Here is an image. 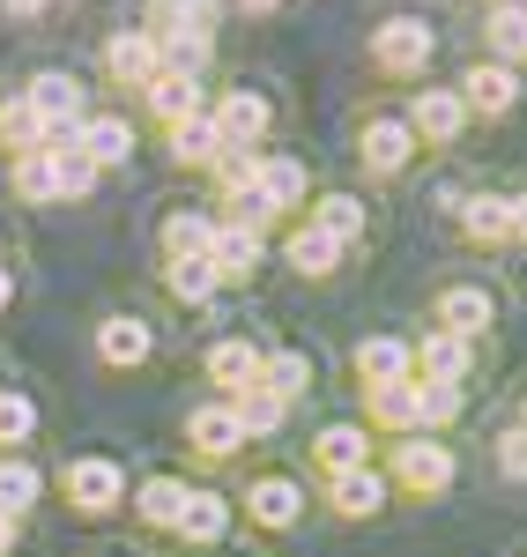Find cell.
<instances>
[{
  "label": "cell",
  "mask_w": 527,
  "mask_h": 557,
  "mask_svg": "<svg viewBox=\"0 0 527 557\" xmlns=\"http://www.w3.org/2000/svg\"><path fill=\"white\" fill-rule=\"evenodd\" d=\"M67 141L83 149L97 172H120V164H134V149H141V134H134L127 112H89V120L67 134Z\"/></svg>",
  "instance_id": "30bf717a"
},
{
  "label": "cell",
  "mask_w": 527,
  "mask_h": 557,
  "mask_svg": "<svg viewBox=\"0 0 527 557\" xmlns=\"http://www.w3.org/2000/svg\"><path fill=\"white\" fill-rule=\"evenodd\" d=\"M97 60H104V83H120V89H149V83H156V38H149V23L112 30Z\"/></svg>",
  "instance_id": "4fadbf2b"
},
{
  "label": "cell",
  "mask_w": 527,
  "mask_h": 557,
  "mask_svg": "<svg viewBox=\"0 0 527 557\" xmlns=\"http://www.w3.org/2000/svg\"><path fill=\"white\" fill-rule=\"evenodd\" d=\"M60 483H67V506H75V513H112V506L127 498V469L104 461V454H75Z\"/></svg>",
  "instance_id": "ba28073f"
},
{
  "label": "cell",
  "mask_w": 527,
  "mask_h": 557,
  "mask_svg": "<svg viewBox=\"0 0 527 557\" xmlns=\"http://www.w3.org/2000/svg\"><path fill=\"white\" fill-rule=\"evenodd\" d=\"M468 372H476V343H461V335H439V327L416 343V380L468 386Z\"/></svg>",
  "instance_id": "7402d4cb"
},
{
  "label": "cell",
  "mask_w": 527,
  "mask_h": 557,
  "mask_svg": "<svg viewBox=\"0 0 527 557\" xmlns=\"http://www.w3.org/2000/svg\"><path fill=\"white\" fill-rule=\"evenodd\" d=\"M45 498V475H38V461H23V454H0V513L8 520H23L30 506Z\"/></svg>",
  "instance_id": "836d02e7"
},
{
  "label": "cell",
  "mask_w": 527,
  "mask_h": 557,
  "mask_svg": "<svg viewBox=\"0 0 527 557\" xmlns=\"http://www.w3.org/2000/svg\"><path fill=\"white\" fill-rule=\"evenodd\" d=\"M216 246V215L209 209H172L164 215V253H209Z\"/></svg>",
  "instance_id": "8d00e7d4"
},
{
  "label": "cell",
  "mask_w": 527,
  "mask_h": 557,
  "mask_svg": "<svg viewBox=\"0 0 527 557\" xmlns=\"http://www.w3.org/2000/svg\"><path fill=\"white\" fill-rule=\"evenodd\" d=\"M97 357H104L112 372H134V364L156 357V327H149L141 312H104V320H97Z\"/></svg>",
  "instance_id": "9a60e30c"
},
{
  "label": "cell",
  "mask_w": 527,
  "mask_h": 557,
  "mask_svg": "<svg viewBox=\"0 0 527 557\" xmlns=\"http://www.w3.org/2000/svg\"><path fill=\"white\" fill-rule=\"evenodd\" d=\"M484 52L505 67H527V0H498L484 8Z\"/></svg>",
  "instance_id": "d4e9b609"
},
{
  "label": "cell",
  "mask_w": 527,
  "mask_h": 557,
  "mask_svg": "<svg viewBox=\"0 0 527 557\" xmlns=\"http://www.w3.org/2000/svg\"><path fill=\"white\" fill-rule=\"evenodd\" d=\"M209 120H216L223 149H261L267 134H275V97L253 89V83H230V89L209 97Z\"/></svg>",
  "instance_id": "3957f363"
},
{
  "label": "cell",
  "mask_w": 527,
  "mask_h": 557,
  "mask_svg": "<svg viewBox=\"0 0 527 557\" xmlns=\"http://www.w3.org/2000/svg\"><path fill=\"white\" fill-rule=\"evenodd\" d=\"M484 8H498V0H484Z\"/></svg>",
  "instance_id": "f907efd6"
},
{
  "label": "cell",
  "mask_w": 527,
  "mask_h": 557,
  "mask_svg": "<svg viewBox=\"0 0 527 557\" xmlns=\"http://www.w3.org/2000/svg\"><path fill=\"white\" fill-rule=\"evenodd\" d=\"M216 260L209 253H164V290H172L178 305H209L216 298Z\"/></svg>",
  "instance_id": "1f68e13d"
},
{
  "label": "cell",
  "mask_w": 527,
  "mask_h": 557,
  "mask_svg": "<svg viewBox=\"0 0 527 557\" xmlns=\"http://www.w3.org/2000/svg\"><path fill=\"white\" fill-rule=\"evenodd\" d=\"M305 223H319L327 238H342V246H364V231H372V209L342 194V186H327V194H312L305 201Z\"/></svg>",
  "instance_id": "44dd1931"
},
{
  "label": "cell",
  "mask_w": 527,
  "mask_h": 557,
  "mask_svg": "<svg viewBox=\"0 0 527 557\" xmlns=\"http://www.w3.org/2000/svg\"><path fill=\"white\" fill-rule=\"evenodd\" d=\"M364 431H394V438H409V431H416V380L364 386Z\"/></svg>",
  "instance_id": "f1b7e54d"
},
{
  "label": "cell",
  "mask_w": 527,
  "mask_h": 557,
  "mask_svg": "<svg viewBox=\"0 0 527 557\" xmlns=\"http://www.w3.org/2000/svg\"><path fill=\"white\" fill-rule=\"evenodd\" d=\"M149 8V30H223V0H141Z\"/></svg>",
  "instance_id": "d6a6232c"
},
{
  "label": "cell",
  "mask_w": 527,
  "mask_h": 557,
  "mask_svg": "<svg viewBox=\"0 0 527 557\" xmlns=\"http://www.w3.org/2000/svg\"><path fill=\"white\" fill-rule=\"evenodd\" d=\"M261 194L275 201V215H298L312 201V172H305V157H261Z\"/></svg>",
  "instance_id": "f546056e"
},
{
  "label": "cell",
  "mask_w": 527,
  "mask_h": 557,
  "mask_svg": "<svg viewBox=\"0 0 527 557\" xmlns=\"http://www.w3.org/2000/svg\"><path fill=\"white\" fill-rule=\"evenodd\" d=\"M45 141H52V134L38 127V112H30L23 97H8V104H0V149H8V157H30Z\"/></svg>",
  "instance_id": "74e56055"
},
{
  "label": "cell",
  "mask_w": 527,
  "mask_h": 557,
  "mask_svg": "<svg viewBox=\"0 0 527 557\" xmlns=\"http://www.w3.org/2000/svg\"><path fill=\"white\" fill-rule=\"evenodd\" d=\"M468 386H439V380H416V431H446L461 417Z\"/></svg>",
  "instance_id": "ab89813d"
},
{
  "label": "cell",
  "mask_w": 527,
  "mask_h": 557,
  "mask_svg": "<svg viewBox=\"0 0 527 557\" xmlns=\"http://www.w3.org/2000/svg\"><path fill=\"white\" fill-rule=\"evenodd\" d=\"M230 409H238V431H246V438H275V431H283V417H290V401H275L267 386H253V394H238Z\"/></svg>",
  "instance_id": "60d3db41"
},
{
  "label": "cell",
  "mask_w": 527,
  "mask_h": 557,
  "mask_svg": "<svg viewBox=\"0 0 527 557\" xmlns=\"http://www.w3.org/2000/svg\"><path fill=\"white\" fill-rule=\"evenodd\" d=\"M387 469H350V475H327V506L342 520H372L379 506H387Z\"/></svg>",
  "instance_id": "cb8c5ba5"
},
{
  "label": "cell",
  "mask_w": 527,
  "mask_h": 557,
  "mask_svg": "<svg viewBox=\"0 0 527 557\" xmlns=\"http://www.w3.org/2000/svg\"><path fill=\"white\" fill-rule=\"evenodd\" d=\"M30 431H38V401L15 394V386H0V454H23Z\"/></svg>",
  "instance_id": "f35d334b"
},
{
  "label": "cell",
  "mask_w": 527,
  "mask_h": 557,
  "mask_svg": "<svg viewBox=\"0 0 527 557\" xmlns=\"http://www.w3.org/2000/svg\"><path fill=\"white\" fill-rule=\"evenodd\" d=\"M186 491H193V483H178V475H141V491H134V513L149 520V528H178V506H186Z\"/></svg>",
  "instance_id": "e575fe53"
},
{
  "label": "cell",
  "mask_w": 527,
  "mask_h": 557,
  "mask_svg": "<svg viewBox=\"0 0 527 557\" xmlns=\"http://www.w3.org/2000/svg\"><path fill=\"white\" fill-rule=\"evenodd\" d=\"M356 380L364 386L416 380V343H409V335H364V343H356Z\"/></svg>",
  "instance_id": "ac0fdd59"
},
{
  "label": "cell",
  "mask_w": 527,
  "mask_h": 557,
  "mask_svg": "<svg viewBox=\"0 0 527 557\" xmlns=\"http://www.w3.org/2000/svg\"><path fill=\"white\" fill-rule=\"evenodd\" d=\"M8 305H15V268L0 260V312H8Z\"/></svg>",
  "instance_id": "bcb514c9"
},
{
  "label": "cell",
  "mask_w": 527,
  "mask_h": 557,
  "mask_svg": "<svg viewBox=\"0 0 527 557\" xmlns=\"http://www.w3.org/2000/svg\"><path fill=\"white\" fill-rule=\"evenodd\" d=\"M283 260H290V268H298L305 283H327V275H335V268L350 260V246H342V238H327L319 223H298V231L283 238Z\"/></svg>",
  "instance_id": "ffe728a7"
},
{
  "label": "cell",
  "mask_w": 527,
  "mask_h": 557,
  "mask_svg": "<svg viewBox=\"0 0 527 557\" xmlns=\"http://www.w3.org/2000/svg\"><path fill=\"white\" fill-rule=\"evenodd\" d=\"M431 320H439V335L484 343V335H490V320H498V298H490L484 283H446L439 305H431Z\"/></svg>",
  "instance_id": "8fae6325"
},
{
  "label": "cell",
  "mask_w": 527,
  "mask_h": 557,
  "mask_svg": "<svg viewBox=\"0 0 527 557\" xmlns=\"http://www.w3.org/2000/svg\"><path fill=\"white\" fill-rule=\"evenodd\" d=\"M401 120L416 127V141H424V149H453L461 134L476 127L453 83H416V89H409V112H401Z\"/></svg>",
  "instance_id": "8992f818"
},
{
  "label": "cell",
  "mask_w": 527,
  "mask_h": 557,
  "mask_svg": "<svg viewBox=\"0 0 527 557\" xmlns=\"http://www.w3.org/2000/svg\"><path fill=\"white\" fill-rule=\"evenodd\" d=\"M364 60H372V75H379V83H424V67L439 60V23L394 8V15H379V23H372Z\"/></svg>",
  "instance_id": "6da1fadb"
},
{
  "label": "cell",
  "mask_w": 527,
  "mask_h": 557,
  "mask_svg": "<svg viewBox=\"0 0 527 557\" xmlns=\"http://www.w3.org/2000/svg\"><path fill=\"white\" fill-rule=\"evenodd\" d=\"M453 475H461V461H453V446H446L439 431H409V438H394L387 483L416 491V498H439V491H453Z\"/></svg>",
  "instance_id": "7a4b0ae2"
},
{
  "label": "cell",
  "mask_w": 527,
  "mask_h": 557,
  "mask_svg": "<svg viewBox=\"0 0 527 557\" xmlns=\"http://www.w3.org/2000/svg\"><path fill=\"white\" fill-rule=\"evenodd\" d=\"M164 149H172V164H186V172H216L223 134H216V120L201 112V120H186V127H164Z\"/></svg>",
  "instance_id": "4dcf8cb0"
},
{
  "label": "cell",
  "mask_w": 527,
  "mask_h": 557,
  "mask_svg": "<svg viewBox=\"0 0 527 557\" xmlns=\"http://www.w3.org/2000/svg\"><path fill=\"white\" fill-rule=\"evenodd\" d=\"M209 75H156V83L141 89V104H149V120L156 127H186V120H201L209 112Z\"/></svg>",
  "instance_id": "5bb4252c"
},
{
  "label": "cell",
  "mask_w": 527,
  "mask_h": 557,
  "mask_svg": "<svg viewBox=\"0 0 527 557\" xmlns=\"http://www.w3.org/2000/svg\"><path fill=\"white\" fill-rule=\"evenodd\" d=\"M246 520L267 528V535L298 528V520H305V483H298V475H283V469L253 475V483H246Z\"/></svg>",
  "instance_id": "9c48e42d"
},
{
  "label": "cell",
  "mask_w": 527,
  "mask_h": 557,
  "mask_svg": "<svg viewBox=\"0 0 527 557\" xmlns=\"http://www.w3.org/2000/svg\"><path fill=\"white\" fill-rule=\"evenodd\" d=\"M149 38H156V75H209L216 67L209 30H149Z\"/></svg>",
  "instance_id": "484cf974"
},
{
  "label": "cell",
  "mask_w": 527,
  "mask_h": 557,
  "mask_svg": "<svg viewBox=\"0 0 527 557\" xmlns=\"http://www.w3.org/2000/svg\"><path fill=\"white\" fill-rule=\"evenodd\" d=\"M8 186L30 201V209H45V201H67V172H60V149L45 141V149H30V157H8Z\"/></svg>",
  "instance_id": "e0dca14e"
},
{
  "label": "cell",
  "mask_w": 527,
  "mask_h": 557,
  "mask_svg": "<svg viewBox=\"0 0 527 557\" xmlns=\"http://www.w3.org/2000/svg\"><path fill=\"white\" fill-rule=\"evenodd\" d=\"M498 475L527 483V424H505V431H498Z\"/></svg>",
  "instance_id": "b9f144b4"
},
{
  "label": "cell",
  "mask_w": 527,
  "mask_h": 557,
  "mask_svg": "<svg viewBox=\"0 0 527 557\" xmlns=\"http://www.w3.org/2000/svg\"><path fill=\"white\" fill-rule=\"evenodd\" d=\"M52 8H67V0H52Z\"/></svg>",
  "instance_id": "681fc988"
},
{
  "label": "cell",
  "mask_w": 527,
  "mask_h": 557,
  "mask_svg": "<svg viewBox=\"0 0 527 557\" xmlns=\"http://www.w3.org/2000/svg\"><path fill=\"white\" fill-rule=\"evenodd\" d=\"M261 386L275 394V401H298V394H312V357H305V349H267Z\"/></svg>",
  "instance_id": "d590c367"
},
{
  "label": "cell",
  "mask_w": 527,
  "mask_h": 557,
  "mask_svg": "<svg viewBox=\"0 0 527 557\" xmlns=\"http://www.w3.org/2000/svg\"><path fill=\"white\" fill-rule=\"evenodd\" d=\"M453 209L476 246H513V194H461Z\"/></svg>",
  "instance_id": "4316f807"
},
{
  "label": "cell",
  "mask_w": 527,
  "mask_h": 557,
  "mask_svg": "<svg viewBox=\"0 0 527 557\" xmlns=\"http://www.w3.org/2000/svg\"><path fill=\"white\" fill-rule=\"evenodd\" d=\"M513 246H527V194H513Z\"/></svg>",
  "instance_id": "ee69618b"
},
{
  "label": "cell",
  "mask_w": 527,
  "mask_h": 557,
  "mask_svg": "<svg viewBox=\"0 0 527 557\" xmlns=\"http://www.w3.org/2000/svg\"><path fill=\"white\" fill-rule=\"evenodd\" d=\"M223 8H238V15H275L283 0H223Z\"/></svg>",
  "instance_id": "f6af8a7d"
},
{
  "label": "cell",
  "mask_w": 527,
  "mask_h": 557,
  "mask_svg": "<svg viewBox=\"0 0 527 557\" xmlns=\"http://www.w3.org/2000/svg\"><path fill=\"white\" fill-rule=\"evenodd\" d=\"M453 89H461V104H468V120H505L513 104L527 97L520 67H505V60H490V52H476L461 75H453Z\"/></svg>",
  "instance_id": "5b68a950"
},
{
  "label": "cell",
  "mask_w": 527,
  "mask_h": 557,
  "mask_svg": "<svg viewBox=\"0 0 527 557\" xmlns=\"http://www.w3.org/2000/svg\"><path fill=\"white\" fill-rule=\"evenodd\" d=\"M520 424H527V401H520Z\"/></svg>",
  "instance_id": "c3c4849f"
},
{
  "label": "cell",
  "mask_w": 527,
  "mask_h": 557,
  "mask_svg": "<svg viewBox=\"0 0 527 557\" xmlns=\"http://www.w3.org/2000/svg\"><path fill=\"white\" fill-rule=\"evenodd\" d=\"M416 157H424V141H416V127H409L401 112H372V120L356 127V164L372 178H401Z\"/></svg>",
  "instance_id": "52a82bcc"
},
{
  "label": "cell",
  "mask_w": 527,
  "mask_h": 557,
  "mask_svg": "<svg viewBox=\"0 0 527 557\" xmlns=\"http://www.w3.org/2000/svg\"><path fill=\"white\" fill-rule=\"evenodd\" d=\"M209 260H216L223 283H238V275H261L267 231H246V223H223V215H216V246H209Z\"/></svg>",
  "instance_id": "603a6c76"
},
{
  "label": "cell",
  "mask_w": 527,
  "mask_h": 557,
  "mask_svg": "<svg viewBox=\"0 0 527 557\" xmlns=\"http://www.w3.org/2000/svg\"><path fill=\"white\" fill-rule=\"evenodd\" d=\"M186 446H193L201 461H230V454L246 446V431H238V409H230V401H201V409L186 417Z\"/></svg>",
  "instance_id": "2e32d148"
},
{
  "label": "cell",
  "mask_w": 527,
  "mask_h": 557,
  "mask_svg": "<svg viewBox=\"0 0 527 557\" xmlns=\"http://www.w3.org/2000/svg\"><path fill=\"white\" fill-rule=\"evenodd\" d=\"M0 8H8L15 23H38V15H45V8H52V0H0Z\"/></svg>",
  "instance_id": "7bdbcfd3"
},
{
  "label": "cell",
  "mask_w": 527,
  "mask_h": 557,
  "mask_svg": "<svg viewBox=\"0 0 527 557\" xmlns=\"http://www.w3.org/2000/svg\"><path fill=\"white\" fill-rule=\"evenodd\" d=\"M312 461H319V475L372 469V431H364V424H327L319 438H312Z\"/></svg>",
  "instance_id": "83f0119b"
},
{
  "label": "cell",
  "mask_w": 527,
  "mask_h": 557,
  "mask_svg": "<svg viewBox=\"0 0 527 557\" xmlns=\"http://www.w3.org/2000/svg\"><path fill=\"white\" fill-rule=\"evenodd\" d=\"M178 543H201V550H209V543H223V535H230V498H223V491H209V483H193V491H186V506H178V528H172Z\"/></svg>",
  "instance_id": "d6986e66"
},
{
  "label": "cell",
  "mask_w": 527,
  "mask_h": 557,
  "mask_svg": "<svg viewBox=\"0 0 527 557\" xmlns=\"http://www.w3.org/2000/svg\"><path fill=\"white\" fill-rule=\"evenodd\" d=\"M15 528H23V520H8V513H0V557L15 550Z\"/></svg>",
  "instance_id": "7dc6e473"
},
{
  "label": "cell",
  "mask_w": 527,
  "mask_h": 557,
  "mask_svg": "<svg viewBox=\"0 0 527 557\" xmlns=\"http://www.w3.org/2000/svg\"><path fill=\"white\" fill-rule=\"evenodd\" d=\"M23 104L38 112V127L52 134V141H67V134L89 120V83H83V75H67V67H38L30 89H23Z\"/></svg>",
  "instance_id": "277c9868"
},
{
  "label": "cell",
  "mask_w": 527,
  "mask_h": 557,
  "mask_svg": "<svg viewBox=\"0 0 527 557\" xmlns=\"http://www.w3.org/2000/svg\"><path fill=\"white\" fill-rule=\"evenodd\" d=\"M209 380H216V394L223 401H238V394H253L261 386V372H267V349L261 343H246V335H223V343H209Z\"/></svg>",
  "instance_id": "7c38bea8"
}]
</instances>
